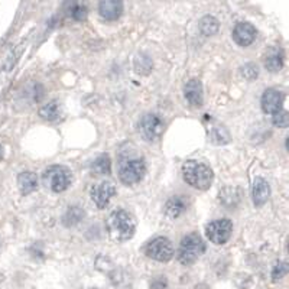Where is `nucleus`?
Listing matches in <instances>:
<instances>
[{"instance_id":"f257e3e1","label":"nucleus","mask_w":289,"mask_h":289,"mask_svg":"<svg viewBox=\"0 0 289 289\" xmlns=\"http://www.w3.org/2000/svg\"><path fill=\"white\" fill-rule=\"evenodd\" d=\"M107 231L116 242H127L136 231L135 217L126 210H116L107 218Z\"/></svg>"},{"instance_id":"f03ea898","label":"nucleus","mask_w":289,"mask_h":289,"mask_svg":"<svg viewBox=\"0 0 289 289\" xmlns=\"http://www.w3.org/2000/svg\"><path fill=\"white\" fill-rule=\"evenodd\" d=\"M182 175L187 184H190L193 188L206 191L211 187L214 172L210 166H207L203 162L198 161H187L182 165Z\"/></svg>"},{"instance_id":"7ed1b4c3","label":"nucleus","mask_w":289,"mask_h":289,"mask_svg":"<svg viewBox=\"0 0 289 289\" xmlns=\"http://www.w3.org/2000/svg\"><path fill=\"white\" fill-rule=\"evenodd\" d=\"M204 251H206V243L201 239V236L198 233H190L179 243L178 260L184 266H191Z\"/></svg>"},{"instance_id":"20e7f679","label":"nucleus","mask_w":289,"mask_h":289,"mask_svg":"<svg viewBox=\"0 0 289 289\" xmlns=\"http://www.w3.org/2000/svg\"><path fill=\"white\" fill-rule=\"evenodd\" d=\"M43 185L52 193H64L73 182V173L62 165H52L42 173Z\"/></svg>"},{"instance_id":"39448f33","label":"nucleus","mask_w":289,"mask_h":289,"mask_svg":"<svg viewBox=\"0 0 289 289\" xmlns=\"http://www.w3.org/2000/svg\"><path fill=\"white\" fill-rule=\"evenodd\" d=\"M146 173V162L142 158H130L120 164L119 178L124 185H135Z\"/></svg>"},{"instance_id":"423d86ee","label":"nucleus","mask_w":289,"mask_h":289,"mask_svg":"<svg viewBox=\"0 0 289 289\" xmlns=\"http://www.w3.org/2000/svg\"><path fill=\"white\" fill-rule=\"evenodd\" d=\"M148 257L154 259L156 262L166 263L173 257V246L169 239L166 237H155L151 240L145 249Z\"/></svg>"},{"instance_id":"0eeeda50","label":"nucleus","mask_w":289,"mask_h":289,"mask_svg":"<svg viewBox=\"0 0 289 289\" xmlns=\"http://www.w3.org/2000/svg\"><path fill=\"white\" fill-rule=\"evenodd\" d=\"M233 233V223L229 218H220L214 220L207 224L206 227V236L214 245H226L231 237Z\"/></svg>"},{"instance_id":"6e6552de","label":"nucleus","mask_w":289,"mask_h":289,"mask_svg":"<svg viewBox=\"0 0 289 289\" xmlns=\"http://www.w3.org/2000/svg\"><path fill=\"white\" fill-rule=\"evenodd\" d=\"M164 122L158 115L148 113L139 120V132L148 142H155L164 132Z\"/></svg>"},{"instance_id":"1a4fd4ad","label":"nucleus","mask_w":289,"mask_h":289,"mask_svg":"<svg viewBox=\"0 0 289 289\" xmlns=\"http://www.w3.org/2000/svg\"><path fill=\"white\" fill-rule=\"evenodd\" d=\"M117 194L115 184L110 181H103L100 184L94 185L90 191V197L93 200V203L96 204L98 208H106L110 203V200Z\"/></svg>"},{"instance_id":"9d476101","label":"nucleus","mask_w":289,"mask_h":289,"mask_svg":"<svg viewBox=\"0 0 289 289\" xmlns=\"http://www.w3.org/2000/svg\"><path fill=\"white\" fill-rule=\"evenodd\" d=\"M256 37H257V31L249 22H239L233 29V41L243 48L250 46Z\"/></svg>"},{"instance_id":"9b49d317","label":"nucleus","mask_w":289,"mask_h":289,"mask_svg":"<svg viewBox=\"0 0 289 289\" xmlns=\"http://www.w3.org/2000/svg\"><path fill=\"white\" fill-rule=\"evenodd\" d=\"M284 100H285V94L276 88H268L265 90L260 104H262V110L266 115H275L279 110H282L284 106Z\"/></svg>"},{"instance_id":"f8f14e48","label":"nucleus","mask_w":289,"mask_h":289,"mask_svg":"<svg viewBox=\"0 0 289 289\" xmlns=\"http://www.w3.org/2000/svg\"><path fill=\"white\" fill-rule=\"evenodd\" d=\"M123 0H98V13L103 19L115 22L123 15Z\"/></svg>"},{"instance_id":"ddd939ff","label":"nucleus","mask_w":289,"mask_h":289,"mask_svg":"<svg viewBox=\"0 0 289 289\" xmlns=\"http://www.w3.org/2000/svg\"><path fill=\"white\" fill-rule=\"evenodd\" d=\"M251 198L256 207H262L268 203V200L270 198V185L265 178L262 176L254 178L251 187Z\"/></svg>"},{"instance_id":"4468645a","label":"nucleus","mask_w":289,"mask_h":289,"mask_svg":"<svg viewBox=\"0 0 289 289\" xmlns=\"http://www.w3.org/2000/svg\"><path fill=\"white\" fill-rule=\"evenodd\" d=\"M184 96L193 107H201L204 103V90L201 81L197 78L190 80L184 87Z\"/></svg>"},{"instance_id":"2eb2a0df","label":"nucleus","mask_w":289,"mask_h":289,"mask_svg":"<svg viewBox=\"0 0 289 289\" xmlns=\"http://www.w3.org/2000/svg\"><path fill=\"white\" fill-rule=\"evenodd\" d=\"M284 62H285V54L282 48L278 46H272L268 49L266 55H265V68L269 73H278L284 68Z\"/></svg>"},{"instance_id":"dca6fc26","label":"nucleus","mask_w":289,"mask_h":289,"mask_svg":"<svg viewBox=\"0 0 289 289\" xmlns=\"http://www.w3.org/2000/svg\"><path fill=\"white\" fill-rule=\"evenodd\" d=\"M188 208V198L175 195L171 197L165 204V214L171 218H179L182 214H185Z\"/></svg>"},{"instance_id":"f3484780","label":"nucleus","mask_w":289,"mask_h":289,"mask_svg":"<svg viewBox=\"0 0 289 289\" xmlns=\"http://www.w3.org/2000/svg\"><path fill=\"white\" fill-rule=\"evenodd\" d=\"M18 187L22 195H29L38 188V176L31 171H25L18 175Z\"/></svg>"},{"instance_id":"a211bd4d","label":"nucleus","mask_w":289,"mask_h":289,"mask_svg":"<svg viewBox=\"0 0 289 289\" xmlns=\"http://www.w3.org/2000/svg\"><path fill=\"white\" fill-rule=\"evenodd\" d=\"M38 115L45 122H57L61 117V106L58 101H49L42 107H39Z\"/></svg>"},{"instance_id":"6ab92c4d","label":"nucleus","mask_w":289,"mask_h":289,"mask_svg":"<svg viewBox=\"0 0 289 289\" xmlns=\"http://www.w3.org/2000/svg\"><path fill=\"white\" fill-rule=\"evenodd\" d=\"M84 215H85V212L81 207H78V206L70 207L62 217V223H64L65 227H74V226H77L83 221Z\"/></svg>"},{"instance_id":"aec40b11","label":"nucleus","mask_w":289,"mask_h":289,"mask_svg":"<svg viewBox=\"0 0 289 289\" xmlns=\"http://www.w3.org/2000/svg\"><path fill=\"white\" fill-rule=\"evenodd\" d=\"M198 28H200V32L204 35V37H212L218 32L220 29V23L218 20L215 19L211 15H207L204 16L203 19L200 20L198 23Z\"/></svg>"},{"instance_id":"412c9836","label":"nucleus","mask_w":289,"mask_h":289,"mask_svg":"<svg viewBox=\"0 0 289 289\" xmlns=\"http://www.w3.org/2000/svg\"><path fill=\"white\" fill-rule=\"evenodd\" d=\"M93 171L98 175H110L112 173V159L109 155H100L93 162Z\"/></svg>"},{"instance_id":"4be33fe9","label":"nucleus","mask_w":289,"mask_h":289,"mask_svg":"<svg viewBox=\"0 0 289 289\" xmlns=\"http://www.w3.org/2000/svg\"><path fill=\"white\" fill-rule=\"evenodd\" d=\"M210 139L214 145H227L230 142V133L224 126H214L210 132Z\"/></svg>"},{"instance_id":"5701e85b","label":"nucleus","mask_w":289,"mask_h":289,"mask_svg":"<svg viewBox=\"0 0 289 289\" xmlns=\"http://www.w3.org/2000/svg\"><path fill=\"white\" fill-rule=\"evenodd\" d=\"M154 67V62L152 59L148 57L146 54H139L135 59V71L137 74H142V76H148L151 73Z\"/></svg>"},{"instance_id":"b1692460","label":"nucleus","mask_w":289,"mask_h":289,"mask_svg":"<svg viewBox=\"0 0 289 289\" xmlns=\"http://www.w3.org/2000/svg\"><path fill=\"white\" fill-rule=\"evenodd\" d=\"M288 273V263L287 262H279L273 266V269L270 272V279L272 282H279L281 279H284Z\"/></svg>"},{"instance_id":"393cba45","label":"nucleus","mask_w":289,"mask_h":289,"mask_svg":"<svg viewBox=\"0 0 289 289\" xmlns=\"http://www.w3.org/2000/svg\"><path fill=\"white\" fill-rule=\"evenodd\" d=\"M272 123L273 126L279 127V129H287L289 124V115L287 110H279L278 113L272 115Z\"/></svg>"},{"instance_id":"a878e982","label":"nucleus","mask_w":289,"mask_h":289,"mask_svg":"<svg viewBox=\"0 0 289 289\" xmlns=\"http://www.w3.org/2000/svg\"><path fill=\"white\" fill-rule=\"evenodd\" d=\"M240 74H242V77L246 78V80H256V78L259 77V68H257V65L256 64H253V62H248V64H245L242 68H240Z\"/></svg>"},{"instance_id":"bb28decb","label":"nucleus","mask_w":289,"mask_h":289,"mask_svg":"<svg viewBox=\"0 0 289 289\" xmlns=\"http://www.w3.org/2000/svg\"><path fill=\"white\" fill-rule=\"evenodd\" d=\"M149 289H168V279L165 276H156L151 281Z\"/></svg>"},{"instance_id":"cd10ccee","label":"nucleus","mask_w":289,"mask_h":289,"mask_svg":"<svg viewBox=\"0 0 289 289\" xmlns=\"http://www.w3.org/2000/svg\"><path fill=\"white\" fill-rule=\"evenodd\" d=\"M71 15H73V18L76 20H84L85 19V16H87V7L78 4V6H76V7L73 9Z\"/></svg>"},{"instance_id":"c85d7f7f","label":"nucleus","mask_w":289,"mask_h":289,"mask_svg":"<svg viewBox=\"0 0 289 289\" xmlns=\"http://www.w3.org/2000/svg\"><path fill=\"white\" fill-rule=\"evenodd\" d=\"M194 289H208V287L206 284H200V285H197Z\"/></svg>"},{"instance_id":"c756f323","label":"nucleus","mask_w":289,"mask_h":289,"mask_svg":"<svg viewBox=\"0 0 289 289\" xmlns=\"http://www.w3.org/2000/svg\"><path fill=\"white\" fill-rule=\"evenodd\" d=\"M3 159V146L0 145V161Z\"/></svg>"}]
</instances>
